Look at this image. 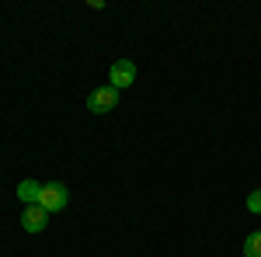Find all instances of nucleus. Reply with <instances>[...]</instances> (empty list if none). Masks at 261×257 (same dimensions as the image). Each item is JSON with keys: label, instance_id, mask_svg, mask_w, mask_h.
<instances>
[{"label": "nucleus", "instance_id": "obj_1", "mask_svg": "<svg viewBox=\"0 0 261 257\" xmlns=\"http://www.w3.org/2000/svg\"><path fill=\"white\" fill-rule=\"evenodd\" d=\"M115 104H119V91H115L112 83L94 87V91L87 94V111H94V115H108V111H115Z\"/></svg>", "mask_w": 261, "mask_h": 257}, {"label": "nucleus", "instance_id": "obj_2", "mask_svg": "<svg viewBox=\"0 0 261 257\" xmlns=\"http://www.w3.org/2000/svg\"><path fill=\"white\" fill-rule=\"evenodd\" d=\"M66 202H70V191H66V184H42L39 191V205L45 209V212H63L66 209Z\"/></svg>", "mask_w": 261, "mask_h": 257}, {"label": "nucleus", "instance_id": "obj_3", "mask_svg": "<svg viewBox=\"0 0 261 257\" xmlns=\"http://www.w3.org/2000/svg\"><path fill=\"white\" fill-rule=\"evenodd\" d=\"M108 83H112L115 91L133 87V83H136V63H133V60H115V63H112V70H108Z\"/></svg>", "mask_w": 261, "mask_h": 257}, {"label": "nucleus", "instance_id": "obj_4", "mask_svg": "<svg viewBox=\"0 0 261 257\" xmlns=\"http://www.w3.org/2000/svg\"><path fill=\"white\" fill-rule=\"evenodd\" d=\"M45 222H49V212H45L42 205H24L21 226H24L28 233H42V230H45Z\"/></svg>", "mask_w": 261, "mask_h": 257}, {"label": "nucleus", "instance_id": "obj_5", "mask_svg": "<svg viewBox=\"0 0 261 257\" xmlns=\"http://www.w3.org/2000/svg\"><path fill=\"white\" fill-rule=\"evenodd\" d=\"M39 191H42V184H35V181H21L18 184V198L24 205H39Z\"/></svg>", "mask_w": 261, "mask_h": 257}, {"label": "nucleus", "instance_id": "obj_6", "mask_svg": "<svg viewBox=\"0 0 261 257\" xmlns=\"http://www.w3.org/2000/svg\"><path fill=\"white\" fill-rule=\"evenodd\" d=\"M244 257H261V230L244 240Z\"/></svg>", "mask_w": 261, "mask_h": 257}, {"label": "nucleus", "instance_id": "obj_7", "mask_svg": "<svg viewBox=\"0 0 261 257\" xmlns=\"http://www.w3.org/2000/svg\"><path fill=\"white\" fill-rule=\"evenodd\" d=\"M247 209H251V212H258V216H261V188H258V191H251V195H247Z\"/></svg>", "mask_w": 261, "mask_h": 257}]
</instances>
